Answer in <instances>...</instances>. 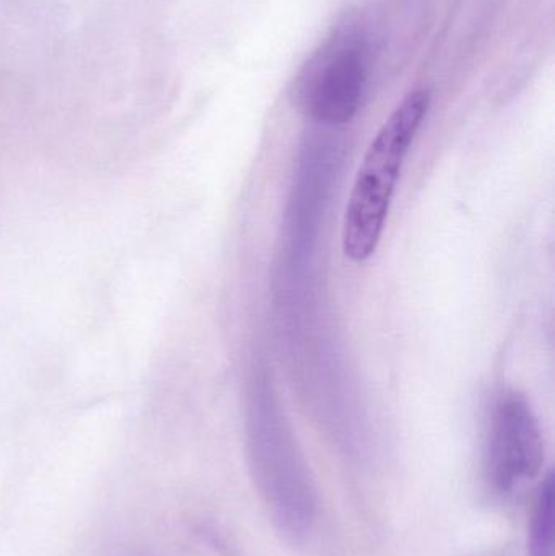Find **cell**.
Returning a JSON list of instances; mask_svg holds the SVG:
<instances>
[{
    "mask_svg": "<svg viewBox=\"0 0 555 556\" xmlns=\"http://www.w3.org/2000/svg\"><path fill=\"white\" fill-rule=\"evenodd\" d=\"M544 463V440L533 408L524 395L510 392L501 399L489 440V480L507 493L530 482Z\"/></svg>",
    "mask_w": 555,
    "mask_h": 556,
    "instance_id": "3",
    "label": "cell"
},
{
    "mask_svg": "<svg viewBox=\"0 0 555 556\" xmlns=\"http://www.w3.org/2000/svg\"><path fill=\"white\" fill-rule=\"evenodd\" d=\"M430 104L426 88L407 93L365 152L342 218V253L352 264L367 263L380 247L401 172Z\"/></svg>",
    "mask_w": 555,
    "mask_h": 556,
    "instance_id": "1",
    "label": "cell"
},
{
    "mask_svg": "<svg viewBox=\"0 0 555 556\" xmlns=\"http://www.w3.org/2000/svg\"><path fill=\"white\" fill-rule=\"evenodd\" d=\"M367 80V46L357 33L341 31L310 62L300 97L313 119L341 126L361 110Z\"/></svg>",
    "mask_w": 555,
    "mask_h": 556,
    "instance_id": "2",
    "label": "cell"
},
{
    "mask_svg": "<svg viewBox=\"0 0 555 556\" xmlns=\"http://www.w3.org/2000/svg\"><path fill=\"white\" fill-rule=\"evenodd\" d=\"M554 479L547 477L534 503L530 528V556H553Z\"/></svg>",
    "mask_w": 555,
    "mask_h": 556,
    "instance_id": "4",
    "label": "cell"
}]
</instances>
